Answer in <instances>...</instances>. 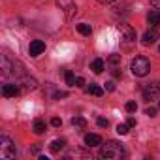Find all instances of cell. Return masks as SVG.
I'll return each instance as SVG.
<instances>
[{
	"label": "cell",
	"instance_id": "obj_9",
	"mask_svg": "<svg viewBox=\"0 0 160 160\" xmlns=\"http://www.w3.org/2000/svg\"><path fill=\"white\" fill-rule=\"evenodd\" d=\"M2 94H4L6 98H15V96L19 94V87L13 85V83H8V85L2 87Z\"/></svg>",
	"mask_w": 160,
	"mask_h": 160
},
{
	"label": "cell",
	"instance_id": "obj_2",
	"mask_svg": "<svg viewBox=\"0 0 160 160\" xmlns=\"http://www.w3.org/2000/svg\"><path fill=\"white\" fill-rule=\"evenodd\" d=\"M0 68H2V73L4 75H25L23 64L19 60H13L8 53L0 55Z\"/></svg>",
	"mask_w": 160,
	"mask_h": 160
},
{
	"label": "cell",
	"instance_id": "obj_24",
	"mask_svg": "<svg viewBox=\"0 0 160 160\" xmlns=\"http://www.w3.org/2000/svg\"><path fill=\"white\" fill-rule=\"evenodd\" d=\"M156 111H158V108H147V109H145V113H147L149 117H156Z\"/></svg>",
	"mask_w": 160,
	"mask_h": 160
},
{
	"label": "cell",
	"instance_id": "obj_4",
	"mask_svg": "<svg viewBox=\"0 0 160 160\" xmlns=\"http://www.w3.org/2000/svg\"><path fill=\"white\" fill-rule=\"evenodd\" d=\"M17 151H15V145L13 141L8 138V136H0V158H4V160H10V158H15Z\"/></svg>",
	"mask_w": 160,
	"mask_h": 160
},
{
	"label": "cell",
	"instance_id": "obj_29",
	"mask_svg": "<svg viewBox=\"0 0 160 160\" xmlns=\"http://www.w3.org/2000/svg\"><path fill=\"white\" fill-rule=\"evenodd\" d=\"M126 124H128L130 128H132V126H136V119H134V117H128V119H126Z\"/></svg>",
	"mask_w": 160,
	"mask_h": 160
},
{
	"label": "cell",
	"instance_id": "obj_7",
	"mask_svg": "<svg viewBox=\"0 0 160 160\" xmlns=\"http://www.w3.org/2000/svg\"><path fill=\"white\" fill-rule=\"evenodd\" d=\"M119 30H121V40H124L126 45L136 42V30L130 25H119Z\"/></svg>",
	"mask_w": 160,
	"mask_h": 160
},
{
	"label": "cell",
	"instance_id": "obj_12",
	"mask_svg": "<svg viewBox=\"0 0 160 160\" xmlns=\"http://www.w3.org/2000/svg\"><path fill=\"white\" fill-rule=\"evenodd\" d=\"M147 23H149L152 28H156V27L160 25V12H158V10H151L149 15H147Z\"/></svg>",
	"mask_w": 160,
	"mask_h": 160
},
{
	"label": "cell",
	"instance_id": "obj_14",
	"mask_svg": "<svg viewBox=\"0 0 160 160\" xmlns=\"http://www.w3.org/2000/svg\"><path fill=\"white\" fill-rule=\"evenodd\" d=\"M91 70H92L94 73H102V72L106 70V62H104L102 58H94V60L91 62Z\"/></svg>",
	"mask_w": 160,
	"mask_h": 160
},
{
	"label": "cell",
	"instance_id": "obj_19",
	"mask_svg": "<svg viewBox=\"0 0 160 160\" xmlns=\"http://www.w3.org/2000/svg\"><path fill=\"white\" fill-rule=\"evenodd\" d=\"M72 124H73V126H79V128H85V126H87V121H85L83 117H73V119H72Z\"/></svg>",
	"mask_w": 160,
	"mask_h": 160
},
{
	"label": "cell",
	"instance_id": "obj_8",
	"mask_svg": "<svg viewBox=\"0 0 160 160\" xmlns=\"http://www.w3.org/2000/svg\"><path fill=\"white\" fill-rule=\"evenodd\" d=\"M45 51V43L42 42V40H34V42H30V45H28V53H30V57H38V55H42Z\"/></svg>",
	"mask_w": 160,
	"mask_h": 160
},
{
	"label": "cell",
	"instance_id": "obj_23",
	"mask_svg": "<svg viewBox=\"0 0 160 160\" xmlns=\"http://www.w3.org/2000/svg\"><path fill=\"white\" fill-rule=\"evenodd\" d=\"M109 62H111L113 66H117V64L121 62V55H111V57H109Z\"/></svg>",
	"mask_w": 160,
	"mask_h": 160
},
{
	"label": "cell",
	"instance_id": "obj_33",
	"mask_svg": "<svg viewBox=\"0 0 160 160\" xmlns=\"http://www.w3.org/2000/svg\"><path fill=\"white\" fill-rule=\"evenodd\" d=\"M113 75H115V77H121V72H119V70L115 68V70H113Z\"/></svg>",
	"mask_w": 160,
	"mask_h": 160
},
{
	"label": "cell",
	"instance_id": "obj_3",
	"mask_svg": "<svg viewBox=\"0 0 160 160\" xmlns=\"http://www.w3.org/2000/svg\"><path fill=\"white\" fill-rule=\"evenodd\" d=\"M130 70H132V73H134V75L143 77V75H147V73H149V70H151V62H149V58H147V57L138 55L136 58H132V62H130Z\"/></svg>",
	"mask_w": 160,
	"mask_h": 160
},
{
	"label": "cell",
	"instance_id": "obj_6",
	"mask_svg": "<svg viewBox=\"0 0 160 160\" xmlns=\"http://www.w3.org/2000/svg\"><path fill=\"white\" fill-rule=\"evenodd\" d=\"M57 6L64 12L66 19H72V15L77 12V6H75L73 0H57Z\"/></svg>",
	"mask_w": 160,
	"mask_h": 160
},
{
	"label": "cell",
	"instance_id": "obj_30",
	"mask_svg": "<svg viewBox=\"0 0 160 160\" xmlns=\"http://www.w3.org/2000/svg\"><path fill=\"white\" fill-rule=\"evenodd\" d=\"M106 89L111 92V91H115V85H113V81H109V83H106Z\"/></svg>",
	"mask_w": 160,
	"mask_h": 160
},
{
	"label": "cell",
	"instance_id": "obj_28",
	"mask_svg": "<svg viewBox=\"0 0 160 160\" xmlns=\"http://www.w3.org/2000/svg\"><path fill=\"white\" fill-rule=\"evenodd\" d=\"M66 96H68V94H66L64 91H58V92H55V98H57V100H58V98H66Z\"/></svg>",
	"mask_w": 160,
	"mask_h": 160
},
{
	"label": "cell",
	"instance_id": "obj_15",
	"mask_svg": "<svg viewBox=\"0 0 160 160\" xmlns=\"http://www.w3.org/2000/svg\"><path fill=\"white\" fill-rule=\"evenodd\" d=\"M75 28H77L79 34H83V36H91V34H92V28H91V25H87V23H79V25H75Z\"/></svg>",
	"mask_w": 160,
	"mask_h": 160
},
{
	"label": "cell",
	"instance_id": "obj_32",
	"mask_svg": "<svg viewBox=\"0 0 160 160\" xmlns=\"http://www.w3.org/2000/svg\"><path fill=\"white\" fill-rule=\"evenodd\" d=\"M111 2H115V0H98V4H104V6L106 4H111Z\"/></svg>",
	"mask_w": 160,
	"mask_h": 160
},
{
	"label": "cell",
	"instance_id": "obj_21",
	"mask_svg": "<svg viewBox=\"0 0 160 160\" xmlns=\"http://www.w3.org/2000/svg\"><path fill=\"white\" fill-rule=\"evenodd\" d=\"M128 130H130V126L124 122V124H119L117 126V134H121V136H124V134H128Z\"/></svg>",
	"mask_w": 160,
	"mask_h": 160
},
{
	"label": "cell",
	"instance_id": "obj_16",
	"mask_svg": "<svg viewBox=\"0 0 160 160\" xmlns=\"http://www.w3.org/2000/svg\"><path fill=\"white\" fill-rule=\"evenodd\" d=\"M87 92H89V94H94V96H102V94H104V89H102L100 85H96V83H91V85L87 87Z\"/></svg>",
	"mask_w": 160,
	"mask_h": 160
},
{
	"label": "cell",
	"instance_id": "obj_20",
	"mask_svg": "<svg viewBox=\"0 0 160 160\" xmlns=\"http://www.w3.org/2000/svg\"><path fill=\"white\" fill-rule=\"evenodd\" d=\"M64 77H66V83H68L70 87H73V85H75V75H73L70 70H66V72H64Z\"/></svg>",
	"mask_w": 160,
	"mask_h": 160
},
{
	"label": "cell",
	"instance_id": "obj_31",
	"mask_svg": "<svg viewBox=\"0 0 160 160\" xmlns=\"http://www.w3.org/2000/svg\"><path fill=\"white\" fill-rule=\"evenodd\" d=\"M151 4H152L154 8H158V10H160V0H151Z\"/></svg>",
	"mask_w": 160,
	"mask_h": 160
},
{
	"label": "cell",
	"instance_id": "obj_18",
	"mask_svg": "<svg viewBox=\"0 0 160 160\" xmlns=\"http://www.w3.org/2000/svg\"><path fill=\"white\" fill-rule=\"evenodd\" d=\"M64 145H66V141H64V139H55V141L51 143V147H49V149H51L53 152H58V151H62V149H64Z\"/></svg>",
	"mask_w": 160,
	"mask_h": 160
},
{
	"label": "cell",
	"instance_id": "obj_11",
	"mask_svg": "<svg viewBox=\"0 0 160 160\" xmlns=\"http://www.w3.org/2000/svg\"><path fill=\"white\" fill-rule=\"evenodd\" d=\"M85 145L87 147H98V145H102V138L98 134H87L85 136Z\"/></svg>",
	"mask_w": 160,
	"mask_h": 160
},
{
	"label": "cell",
	"instance_id": "obj_1",
	"mask_svg": "<svg viewBox=\"0 0 160 160\" xmlns=\"http://www.w3.org/2000/svg\"><path fill=\"white\" fill-rule=\"evenodd\" d=\"M100 156L106 158V160H121V158L126 156V152H124V149L119 141L111 139V141H106L104 145H100Z\"/></svg>",
	"mask_w": 160,
	"mask_h": 160
},
{
	"label": "cell",
	"instance_id": "obj_5",
	"mask_svg": "<svg viewBox=\"0 0 160 160\" xmlns=\"http://www.w3.org/2000/svg\"><path fill=\"white\" fill-rule=\"evenodd\" d=\"M143 98L145 100H154L156 96H160V81H151L143 87Z\"/></svg>",
	"mask_w": 160,
	"mask_h": 160
},
{
	"label": "cell",
	"instance_id": "obj_17",
	"mask_svg": "<svg viewBox=\"0 0 160 160\" xmlns=\"http://www.w3.org/2000/svg\"><path fill=\"white\" fill-rule=\"evenodd\" d=\"M32 130H34L36 134H43V132H45V121L36 119V121L32 122Z\"/></svg>",
	"mask_w": 160,
	"mask_h": 160
},
{
	"label": "cell",
	"instance_id": "obj_13",
	"mask_svg": "<svg viewBox=\"0 0 160 160\" xmlns=\"http://www.w3.org/2000/svg\"><path fill=\"white\" fill-rule=\"evenodd\" d=\"M156 40H158L156 28H151V30H147V32L143 34V43H145V45H151V43H154Z\"/></svg>",
	"mask_w": 160,
	"mask_h": 160
},
{
	"label": "cell",
	"instance_id": "obj_27",
	"mask_svg": "<svg viewBox=\"0 0 160 160\" xmlns=\"http://www.w3.org/2000/svg\"><path fill=\"white\" fill-rule=\"evenodd\" d=\"M85 81H83V77H75V87H83Z\"/></svg>",
	"mask_w": 160,
	"mask_h": 160
},
{
	"label": "cell",
	"instance_id": "obj_25",
	"mask_svg": "<svg viewBox=\"0 0 160 160\" xmlns=\"http://www.w3.org/2000/svg\"><path fill=\"white\" fill-rule=\"evenodd\" d=\"M96 122H98V126H102V128H104V126H108V124H109V121H108V119H104V117H100V119H98V121H96Z\"/></svg>",
	"mask_w": 160,
	"mask_h": 160
},
{
	"label": "cell",
	"instance_id": "obj_22",
	"mask_svg": "<svg viewBox=\"0 0 160 160\" xmlns=\"http://www.w3.org/2000/svg\"><path fill=\"white\" fill-rule=\"evenodd\" d=\"M136 109H138V104L136 102H126V111L128 113H134Z\"/></svg>",
	"mask_w": 160,
	"mask_h": 160
},
{
	"label": "cell",
	"instance_id": "obj_34",
	"mask_svg": "<svg viewBox=\"0 0 160 160\" xmlns=\"http://www.w3.org/2000/svg\"><path fill=\"white\" fill-rule=\"evenodd\" d=\"M156 108H158V109H160V100H158V106H156Z\"/></svg>",
	"mask_w": 160,
	"mask_h": 160
},
{
	"label": "cell",
	"instance_id": "obj_10",
	"mask_svg": "<svg viewBox=\"0 0 160 160\" xmlns=\"http://www.w3.org/2000/svg\"><path fill=\"white\" fill-rule=\"evenodd\" d=\"M19 85H21L23 91H34V89L38 87V81H36L34 77H23Z\"/></svg>",
	"mask_w": 160,
	"mask_h": 160
},
{
	"label": "cell",
	"instance_id": "obj_26",
	"mask_svg": "<svg viewBox=\"0 0 160 160\" xmlns=\"http://www.w3.org/2000/svg\"><path fill=\"white\" fill-rule=\"evenodd\" d=\"M51 124H53V126H57V128H58V126H60V124H62V121H60V119H58V117H55V119H51Z\"/></svg>",
	"mask_w": 160,
	"mask_h": 160
}]
</instances>
